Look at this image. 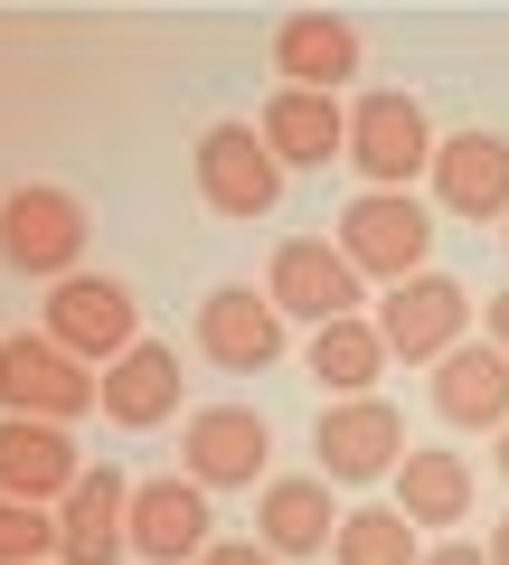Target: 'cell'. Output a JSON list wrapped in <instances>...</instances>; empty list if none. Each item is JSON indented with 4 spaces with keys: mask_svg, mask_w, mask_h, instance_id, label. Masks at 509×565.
I'll list each match as a JSON object with an SVG mask.
<instances>
[{
    "mask_svg": "<svg viewBox=\"0 0 509 565\" xmlns=\"http://www.w3.org/2000/svg\"><path fill=\"white\" fill-rule=\"evenodd\" d=\"M415 556H425V537H415L388 500L340 509V527H330V565H415Z\"/></svg>",
    "mask_w": 509,
    "mask_h": 565,
    "instance_id": "16",
    "label": "cell"
},
{
    "mask_svg": "<svg viewBox=\"0 0 509 565\" xmlns=\"http://www.w3.org/2000/svg\"><path fill=\"white\" fill-rule=\"evenodd\" d=\"M265 452H274V434H265V415H245V405H218V415L189 424V471H199V490L255 481V471H265Z\"/></svg>",
    "mask_w": 509,
    "mask_h": 565,
    "instance_id": "12",
    "label": "cell"
},
{
    "mask_svg": "<svg viewBox=\"0 0 509 565\" xmlns=\"http://www.w3.org/2000/svg\"><path fill=\"white\" fill-rule=\"evenodd\" d=\"M368 330L388 340V359L434 367L444 349H463V340H471V292H463L453 274H434V264H425V274H406L388 302H378V321H368Z\"/></svg>",
    "mask_w": 509,
    "mask_h": 565,
    "instance_id": "3",
    "label": "cell"
},
{
    "mask_svg": "<svg viewBox=\"0 0 509 565\" xmlns=\"http://www.w3.org/2000/svg\"><path fill=\"white\" fill-rule=\"evenodd\" d=\"M434 415L444 424H481V434H500L509 424V367L490 359V340H463V349H444L434 359Z\"/></svg>",
    "mask_w": 509,
    "mask_h": 565,
    "instance_id": "11",
    "label": "cell"
},
{
    "mask_svg": "<svg viewBox=\"0 0 509 565\" xmlns=\"http://www.w3.org/2000/svg\"><path fill=\"white\" fill-rule=\"evenodd\" d=\"M481 556H490V565H509V519L490 527V546H481Z\"/></svg>",
    "mask_w": 509,
    "mask_h": 565,
    "instance_id": "28",
    "label": "cell"
},
{
    "mask_svg": "<svg viewBox=\"0 0 509 565\" xmlns=\"http://www.w3.org/2000/svg\"><path fill=\"white\" fill-rule=\"evenodd\" d=\"M20 546H39V519H10L0 509V556H20Z\"/></svg>",
    "mask_w": 509,
    "mask_h": 565,
    "instance_id": "26",
    "label": "cell"
},
{
    "mask_svg": "<svg viewBox=\"0 0 509 565\" xmlns=\"http://www.w3.org/2000/svg\"><path fill=\"white\" fill-rule=\"evenodd\" d=\"M199 189H208L218 217H265V207L284 199V161L255 141V122H218V132L199 141Z\"/></svg>",
    "mask_w": 509,
    "mask_h": 565,
    "instance_id": "6",
    "label": "cell"
},
{
    "mask_svg": "<svg viewBox=\"0 0 509 565\" xmlns=\"http://www.w3.org/2000/svg\"><path fill=\"white\" fill-rule=\"evenodd\" d=\"M142 546H151V556H170V565L199 556V546H208V500H199V490H180V481L142 490Z\"/></svg>",
    "mask_w": 509,
    "mask_h": 565,
    "instance_id": "17",
    "label": "cell"
},
{
    "mask_svg": "<svg viewBox=\"0 0 509 565\" xmlns=\"http://www.w3.org/2000/svg\"><path fill=\"white\" fill-rule=\"evenodd\" d=\"M114 519H123V490H114V481H95V490L76 500V556H85V565H114V556H123Z\"/></svg>",
    "mask_w": 509,
    "mask_h": 565,
    "instance_id": "20",
    "label": "cell"
},
{
    "mask_svg": "<svg viewBox=\"0 0 509 565\" xmlns=\"http://www.w3.org/2000/svg\"><path fill=\"white\" fill-rule=\"evenodd\" d=\"M434 199H444L453 217H509V141L500 132L434 141Z\"/></svg>",
    "mask_w": 509,
    "mask_h": 565,
    "instance_id": "9",
    "label": "cell"
},
{
    "mask_svg": "<svg viewBox=\"0 0 509 565\" xmlns=\"http://www.w3.org/2000/svg\"><path fill=\"white\" fill-rule=\"evenodd\" d=\"M10 386H20V396H29V386H39V396H57V405L76 396V377H57V367H47L39 349H10Z\"/></svg>",
    "mask_w": 509,
    "mask_h": 565,
    "instance_id": "23",
    "label": "cell"
},
{
    "mask_svg": "<svg viewBox=\"0 0 509 565\" xmlns=\"http://www.w3.org/2000/svg\"><path fill=\"white\" fill-rule=\"evenodd\" d=\"M415 565H490V556H481V546H463V537H444V546H425Z\"/></svg>",
    "mask_w": 509,
    "mask_h": 565,
    "instance_id": "25",
    "label": "cell"
},
{
    "mask_svg": "<svg viewBox=\"0 0 509 565\" xmlns=\"http://www.w3.org/2000/svg\"><path fill=\"white\" fill-rule=\"evenodd\" d=\"M481 340H490V359L509 367V292H490V302H481Z\"/></svg>",
    "mask_w": 509,
    "mask_h": 565,
    "instance_id": "24",
    "label": "cell"
},
{
    "mask_svg": "<svg viewBox=\"0 0 509 565\" xmlns=\"http://www.w3.org/2000/svg\"><path fill=\"white\" fill-rule=\"evenodd\" d=\"M255 527H265V556H321L330 527H340V509H330V481H274L265 509H255Z\"/></svg>",
    "mask_w": 509,
    "mask_h": 565,
    "instance_id": "15",
    "label": "cell"
},
{
    "mask_svg": "<svg viewBox=\"0 0 509 565\" xmlns=\"http://www.w3.org/2000/svg\"><path fill=\"white\" fill-rule=\"evenodd\" d=\"M66 321H76L85 340H123V321H132V302H123L114 282H76V292H66Z\"/></svg>",
    "mask_w": 509,
    "mask_h": 565,
    "instance_id": "21",
    "label": "cell"
},
{
    "mask_svg": "<svg viewBox=\"0 0 509 565\" xmlns=\"http://www.w3.org/2000/svg\"><path fill=\"white\" fill-rule=\"evenodd\" d=\"M303 367L330 386V405H349V396H378V377H388V340L368 330V311H349V321H321V330H311Z\"/></svg>",
    "mask_w": 509,
    "mask_h": 565,
    "instance_id": "13",
    "label": "cell"
},
{
    "mask_svg": "<svg viewBox=\"0 0 509 565\" xmlns=\"http://www.w3.org/2000/svg\"><path fill=\"white\" fill-rule=\"evenodd\" d=\"M265 302L284 311V321H349V311L368 302V282L340 264V245L330 236H293V245H274V274H265Z\"/></svg>",
    "mask_w": 509,
    "mask_h": 565,
    "instance_id": "5",
    "label": "cell"
},
{
    "mask_svg": "<svg viewBox=\"0 0 509 565\" xmlns=\"http://www.w3.org/2000/svg\"><path fill=\"white\" fill-rule=\"evenodd\" d=\"M425 255H434V207L415 199V189H359L349 199V217H340V264L359 282H406V274H425Z\"/></svg>",
    "mask_w": 509,
    "mask_h": 565,
    "instance_id": "1",
    "label": "cell"
},
{
    "mask_svg": "<svg viewBox=\"0 0 509 565\" xmlns=\"http://www.w3.org/2000/svg\"><path fill=\"white\" fill-rule=\"evenodd\" d=\"M0 471L10 481H57L66 452H57V434H0Z\"/></svg>",
    "mask_w": 509,
    "mask_h": 565,
    "instance_id": "22",
    "label": "cell"
},
{
    "mask_svg": "<svg viewBox=\"0 0 509 565\" xmlns=\"http://www.w3.org/2000/svg\"><path fill=\"white\" fill-rule=\"evenodd\" d=\"M199 349L218 367H236V377H255V367L284 359V311H274L265 292L226 282V292H208V311H199Z\"/></svg>",
    "mask_w": 509,
    "mask_h": 565,
    "instance_id": "7",
    "label": "cell"
},
{
    "mask_svg": "<svg viewBox=\"0 0 509 565\" xmlns=\"http://www.w3.org/2000/svg\"><path fill=\"white\" fill-rule=\"evenodd\" d=\"M311 452H321V481L368 490V481H388V471L406 462V415H396L388 396L321 405V434H311Z\"/></svg>",
    "mask_w": 509,
    "mask_h": 565,
    "instance_id": "4",
    "label": "cell"
},
{
    "mask_svg": "<svg viewBox=\"0 0 509 565\" xmlns=\"http://www.w3.org/2000/svg\"><path fill=\"white\" fill-rule=\"evenodd\" d=\"M104 396H114L123 424H151V415H170V405H180V367H170L161 349H132V359H123V377L104 386Z\"/></svg>",
    "mask_w": 509,
    "mask_h": 565,
    "instance_id": "18",
    "label": "cell"
},
{
    "mask_svg": "<svg viewBox=\"0 0 509 565\" xmlns=\"http://www.w3.org/2000/svg\"><path fill=\"white\" fill-rule=\"evenodd\" d=\"M255 141H265L274 161H340V141H349V104L340 95H274L265 122H255Z\"/></svg>",
    "mask_w": 509,
    "mask_h": 565,
    "instance_id": "14",
    "label": "cell"
},
{
    "mask_svg": "<svg viewBox=\"0 0 509 565\" xmlns=\"http://www.w3.org/2000/svg\"><path fill=\"white\" fill-rule=\"evenodd\" d=\"M500 481H509V424H500Z\"/></svg>",
    "mask_w": 509,
    "mask_h": 565,
    "instance_id": "29",
    "label": "cell"
},
{
    "mask_svg": "<svg viewBox=\"0 0 509 565\" xmlns=\"http://www.w3.org/2000/svg\"><path fill=\"white\" fill-rule=\"evenodd\" d=\"M396 481V519L415 527V537H425V527H463L471 519V462L463 452H425V444H406V462L388 471Z\"/></svg>",
    "mask_w": 509,
    "mask_h": 565,
    "instance_id": "10",
    "label": "cell"
},
{
    "mask_svg": "<svg viewBox=\"0 0 509 565\" xmlns=\"http://www.w3.org/2000/svg\"><path fill=\"white\" fill-rule=\"evenodd\" d=\"M66 245H76L66 199H20V207H10V255H20V264H57Z\"/></svg>",
    "mask_w": 509,
    "mask_h": 565,
    "instance_id": "19",
    "label": "cell"
},
{
    "mask_svg": "<svg viewBox=\"0 0 509 565\" xmlns=\"http://www.w3.org/2000/svg\"><path fill=\"white\" fill-rule=\"evenodd\" d=\"M340 161H359L368 189H415L434 170V122L415 95H396V85H378V95L349 104V141H340Z\"/></svg>",
    "mask_w": 509,
    "mask_h": 565,
    "instance_id": "2",
    "label": "cell"
},
{
    "mask_svg": "<svg viewBox=\"0 0 509 565\" xmlns=\"http://www.w3.org/2000/svg\"><path fill=\"white\" fill-rule=\"evenodd\" d=\"M274 66H284L293 95H340V85L359 76V29L330 20V10H293V20L274 29Z\"/></svg>",
    "mask_w": 509,
    "mask_h": 565,
    "instance_id": "8",
    "label": "cell"
},
{
    "mask_svg": "<svg viewBox=\"0 0 509 565\" xmlns=\"http://www.w3.org/2000/svg\"><path fill=\"white\" fill-rule=\"evenodd\" d=\"M199 565H274L265 546H199Z\"/></svg>",
    "mask_w": 509,
    "mask_h": 565,
    "instance_id": "27",
    "label": "cell"
}]
</instances>
